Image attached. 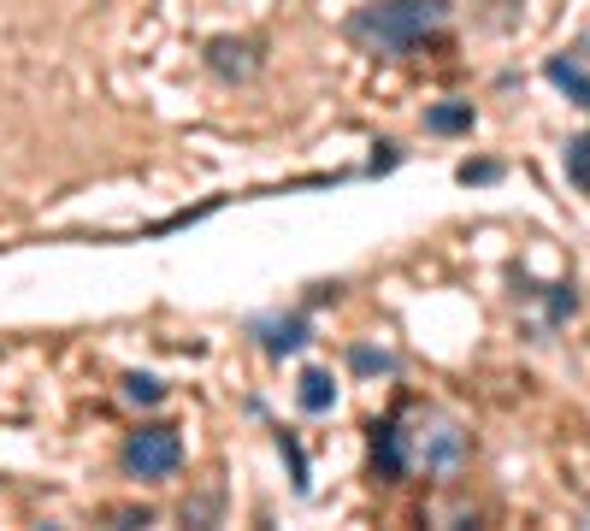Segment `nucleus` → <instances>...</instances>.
Returning <instances> with one entry per match:
<instances>
[{"label": "nucleus", "mask_w": 590, "mask_h": 531, "mask_svg": "<svg viewBox=\"0 0 590 531\" xmlns=\"http://www.w3.org/2000/svg\"><path fill=\"white\" fill-rule=\"evenodd\" d=\"M378 455H384V467H390V472H408V467L455 472L460 455H467V437H460L443 413H413L408 425H384Z\"/></svg>", "instance_id": "1"}, {"label": "nucleus", "mask_w": 590, "mask_h": 531, "mask_svg": "<svg viewBox=\"0 0 590 531\" xmlns=\"http://www.w3.org/2000/svg\"><path fill=\"white\" fill-rule=\"evenodd\" d=\"M443 12H449L443 0H372L366 12L349 19V36L378 53H408L425 31H437Z\"/></svg>", "instance_id": "2"}, {"label": "nucleus", "mask_w": 590, "mask_h": 531, "mask_svg": "<svg viewBox=\"0 0 590 531\" xmlns=\"http://www.w3.org/2000/svg\"><path fill=\"white\" fill-rule=\"evenodd\" d=\"M178 461H183L178 425H142V432H131V443H124V467H131L136 479H171Z\"/></svg>", "instance_id": "3"}, {"label": "nucleus", "mask_w": 590, "mask_h": 531, "mask_svg": "<svg viewBox=\"0 0 590 531\" xmlns=\"http://www.w3.org/2000/svg\"><path fill=\"white\" fill-rule=\"evenodd\" d=\"M207 65L219 71V77H254V65H261V48H254V41L219 36V41L207 48Z\"/></svg>", "instance_id": "4"}, {"label": "nucleus", "mask_w": 590, "mask_h": 531, "mask_svg": "<svg viewBox=\"0 0 590 531\" xmlns=\"http://www.w3.org/2000/svg\"><path fill=\"white\" fill-rule=\"evenodd\" d=\"M425 131H437V136L472 131V100H437V107L425 112Z\"/></svg>", "instance_id": "5"}, {"label": "nucleus", "mask_w": 590, "mask_h": 531, "mask_svg": "<svg viewBox=\"0 0 590 531\" xmlns=\"http://www.w3.org/2000/svg\"><path fill=\"white\" fill-rule=\"evenodd\" d=\"M296 401L308 413H325L330 401H337V384H330V372H301V390H296Z\"/></svg>", "instance_id": "6"}, {"label": "nucleus", "mask_w": 590, "mask_h": 531, "mask_svg": "<svg viewBox=\"0 0 590 531\" xmlns=\"http://www.w3.org/2000/svg\"><path fill=\"white\" fill-rule=\"evenodd\" d=\"M550 83H555V89H567L579 107H590V71H579L573 60H550Z\"/></svg>", "instance_id": "7"}, {"label": "nucleus", "mask_w": 590, "mask_h": 531, "mask_svg": "<svg viewBox=\"0 0 590 531\" xmlns=\"http://www.w3.org/2000/svg\"><path fill=\"white\" fill-rule=\"evenodd\" d=\"M567 178H573V183H579V190L590 195V131L567 142Z\"/></svg>", "instance_id": "8"}, {"label": "nucleus", "mask_w": 590, "mask_h": 531, "mask_svg": "<svg viewBox=\"0 0 590 531\" xmlns=\"http://www.w3.org/2000/svg\"><path fill=\"white\" fill-rule=\"evenodd\" d=\"M301 337H308V325H301V319H290V325H272L266 349H272V354H290V349H301Z\"/></svg>", "instance_id": "9"}, {"label": "nucleus", "mask_w": 590, "mask_h": 531, "mask_svg": "<svg viewBox=\"0 0 590 531\" xmlns=\"http://www.w3.org/2000/svg\"><path fill=\"white\" fill-rule=\"evenodd\" d=\"M124 396H131V401H160V396H166V384H160V378H148V372H136V378H124Z\"/></svg>", "instance_id": "10"}, {"label": "nucleus", "mask_w": 590, "mask_h": 531, "mask_svg": "<svg viewBox=\"0 0 590 531\" xmlns=\"http://www.w3.org/2000/svg\"><path fill=\"white\" fill-rule=\"evenodd\" d=\"M496 178H502L496 160H467L460 166V183H496Z\"/></svg>", "instance_id": "11"}]
</instances>
